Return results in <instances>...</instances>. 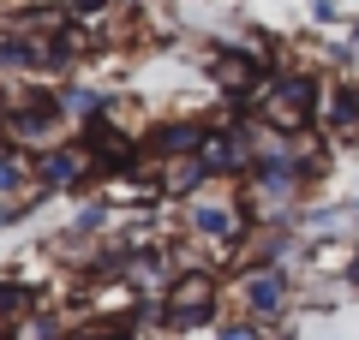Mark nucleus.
<instances>
[{
    "mask_svg": "<svg viewBox=\"0 0 359 340\" xmlns=\"http://www.w3.org/2000/svg\"><path fill=\"white\" fill-rule=\"evenodd\" d=\"M222 316H228V275L186 269L162 299V340H210Z\"/></svg>",
    "mask_w": 359,
    "mask_h": 340,
    "instance_id": "obj_1",
    "label": "nucleus"
},
{
    "mask_svg": "<svg viewBox=\"0 0 359 340\" xmlns=\"http://www.w3.org/2000/svg\"><path fill=\"white\" fill-rule=\"evenodd\" d=\"M228 311L252 316L264 328H282L299 316V275L294 269H233L228 275Z\"/></svg>",
    "mask_w": 359,
    "mask_h": 340,
    "instance_id": "obj_2",
    "label": "nucleus"
},
{
    "mask_svg": "<svg viewBox=\"0 0 359 340\" xmlns=\"http://www.w3.org/2000/svg\"><path fill=\"white\" fill-rule=\"evenodd\" d=\"M210 132H216V113H180V108H162L150 126H144V155H150L156 167L186 162V155H204Z\"/></svg>",
    "mask_w": 359,
    "mask_h": 340,
    "instance_id": "obj_3",
    "label": "nucleus"
},
{
    "mask_svg": "<svg viewBox=\"0 0 359 340\" xmlns=\"http://www.w3.org/2000/svg\"><path fill=\"white\" fill-rule=\"evenodd\" d=\"M36 191L42 197H66V203H84L102 191V179H96V162H90V150H78V143H60V150L36 155Z\"/></svg>",
    "mask_w": 359,
    "mask_h": 340,
    "instance_id": "obj_4",
    "label": "nucleus"
},
{
    "mask_svg": "<svg viewBox=\"0 0 359 340\" xmlns=\"http://www.w3.org/2000/svg\"><path fill=\"white\" fill-rule=\"evenodd\" d=\"M42 304H54V292L42 287L36 275H18V269H0V334H13V328H25L30 316L42 311Z\"/></svg>",
    "mask_w": 359,
    "mask_h": 340,
    "instance_id": "obj_5",
    "label": "nucleus"
},
{
    "mask_svg": "<svg viewBox=\"0 0 359 340\" xmlns=\"http://www.w3.org/2000/svg\"><path fill=\"white\" fill-rule=\"evenodd\" d=\"M216 191V173L204 167V155H186V162H168L162 167V203L168 209H186L192 197Z\"/></svg>",
    "mask_w": 359,
    "mask_h": 340,
    "instance_id": "obj_6",
    "label": "nucleus"
},
{
    "mask_svg": "<svg viewBox=\"0 0 359 340\" xmlns=\"http://www.w3.org/2000/svg\"><path fill=\"white\" fill-rule=\"evenodd\" d=\"M36 197V155L6 150L0 155V203H30Z\"/></svg>",
    "mask_w": 359,
    "mask_h": 340,
    "instance_id": "obj_7",
    "label": "nucleus"
},
{
    "mask_svg": "<svg viewBox=\"0 0 359 340\" xmlns=\"http://www.w3.org/2000/svg\"><path fill=\"white\" fill-rule=\"evenodd\" d=\"M72 328H78L72 311H60V304H42V311L30 316L25 328H13L6 340H72Z\"/></svg>",
    "mask_w": 359,
    "mask_h": 340,
    "instance_id": "obj_8",
    "label": "nucleus"
},
{
    "mask_svg": "<svg viewBox=\"0 0 359 340\" xmlns=\"http://www.w3.org/2000/svg\"><path fill=\"white\" fill-rule=\"evenodd\" d=\"M353 24V13H347L341 0H306V30H318V36H335V30Z\"/></svg>",
    "mask_w": 359,
    "mask_h": 340,
    "instance_id": "obj_9",
    "label": "nucleus"
},
{
    "mask_svg": "<svg viewBox=\"0 0 359 340\" xmlns=\"http://www.w3.org/2000/svg\"><path fill=\"white\" fill-rule=\"evenodd\" d=\"M210 340H269V328L252 323V316H233V311H228L216 328H210Z\"/></svg>",
    "mask_w": 359,
    "mask_h": 340,
    "instance_id": "obj_10",
    "label": "nucleus"
},
{
    "mask_svg": "<svg viewBox=\"0 0 359 340\" xmlns=\"http://www.w3.org/2000/svg\"><path fill=\"white\" fill-rule=\"evenodd\" d=\"M269 340H299V316H294V323H282V328H269Z\"/></svg>",
    "mask_w": 359,
    "mask_h": 340,
    "instance_id": "obj_11",
    "label": "nucleus"
},
{
    "mask_svg": "<svg viewBox=\"0 0 359 340\" xmlns=\"http://www.w3.org/2000/svg\"><path fill=\"white\" fill-rule=\"evenodd\" d=\"M341 36H347V42H353V54H359V13H353V24H347V30H341Z\"/></svg>",
    "mask_w": 359,
    "mask_h": 340,
    "instance_id": "obj_12",
    "label": "nucleus"
},
{
    "mask_svg": "<svg viewBox=\"0 0 359 340\" xmlns=\"http://www.w3.org/2000/svg\"><path fill=\"white\" fill-rule=\"evenodd\" d=\"M6 150H13V143H6V132H0V155H6Z\"/></svg>",
    "mask_w": 359,
    "mask_h": 340,
    "instance_id": "obj_13",
    "label": "nucleus"
},
{
    "mask_svg": "<svg viewBox=\"0 0 359 340\" xmlns=\"http://www.w3.org/2000/svg\"><path fill=\"white\" fill-rule=\"evenodd\" d=\"M186 6H192V0H186Z\"/></svg>",
    "mask_w": 359,
    "mask_h": 340,
    "instance_id": "obj_14",
    "label": "nucleus"
}]
</instances>
